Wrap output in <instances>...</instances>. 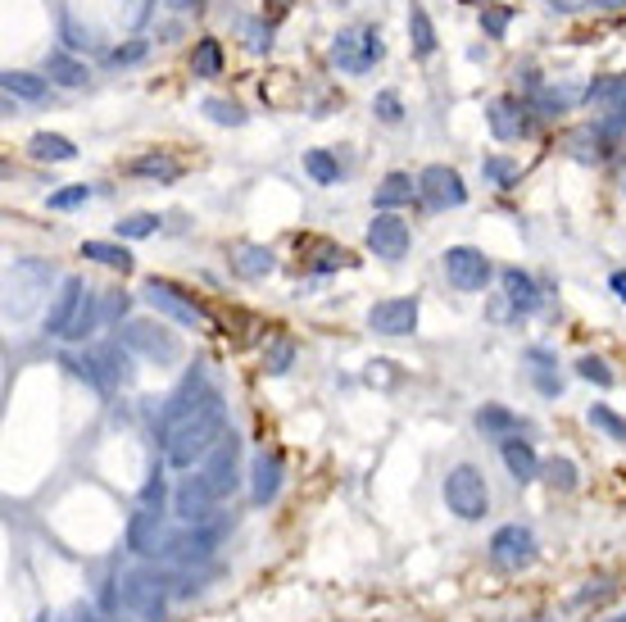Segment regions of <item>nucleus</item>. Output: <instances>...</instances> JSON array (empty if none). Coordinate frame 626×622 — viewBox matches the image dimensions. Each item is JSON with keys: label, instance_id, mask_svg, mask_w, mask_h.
Segmentation results:
<instances>
[{"label": "nucleus", "instance_id": "nucleus-47", "mask_svg": "<svg viewBox=\"0 0 626 622\" xmlns=\"http://www.w3.org/2000/svg\"><path fill=\"white\" fill-rule=\"evenodd\" d=\"M608 287H613V291H617V296H622V300H626V268H617V273H613V277H608Z\"/></svg>", "mask_w": 626, "mask_h": 622}, {"label": "nucleus", "instance_id": "nucleus-18", "mask_svg": "<svg viewBox=\"0 0 626 622\" xmlns=\"http://www.w3.org/2000/svg\"><path fill=\"white\" fill-rule=\"evenodd\" d=\"M277 268V259H273V250L268 246H259V241H241V246H232V273L236 277H268Z\"/></svg>", "mask_w": 626, "mask_h": 622}, {"label": "nucleus", "instance_id": "nucleus-15", "mask_svg": "<svg viewBox=\"0 0 626 622\" xmlns=\"http://www.w3.org/2000/svg\"><path fill=\"white\" fill-rule=\"evenodd\" d=\"M200 477H205V486L218 495V500L232 491V482H236V436H223V445L209 455V468Z\"/></svg>", "mask_w": 626, "mask_h": 622}, {"label": "nucleus", "instance_id": "nucleus-48", "mask_svg": "<svg viewBox=\"0 0 626 622\" xmlns=\"http://www.w3.org/2000/svg\"><path fill=\"white\" fill-rule=\"evenodd\" d=\"M549 5H554L558 14H572V10H581V5H586V0H549Z\"/></svg>", "mask_w": 626, "mask_h": 622}, {"label": "nucleus", "instance_id": "nucleus-12", "mask_svg": "<svg viewBox=\"0 0 626 622\" xmlns=\"http://www.w3.org/2000/svg\"><path fill=\"white\" fill-rule=\"evenodd\" d=\"M368 250L377 259H386V264H400L404 255H409V223H404L400 214H377L368 223Z\"/></svg>", "mask_w": 626, "mask_h": 622}, {"label": "nucleus", "instance_id": "nucleus-22", "mask_svg": "<svg viewBox=\"0 0 626 622\" xmlns=\"http://www.w3.org/2000/svg\"><path fill=\"white\" fill-rule=\"evenodd\" d=\"M128 173L132 178H155V182H177L182 178V164H177L168 150H146V155L128 159Z\"/></svg>", "mask_w": 626, "mask_h": 622}, {"label": "nucleus", "instance_id": "nucleus-10", "mask_svg": "<svg viewBox=\"0 0 626 622\" xmlns=\"http://www.w3.org/2000/svg\"><path fill=\"white\" fill-rule=\"evenodd\" d=\"M87 282L82 277H59V291H55V300H50V309H46V336H59V341H69V332H73V323H78V314H82V300H87Z\"/></svg>", "mask_w": 626, "mask_h": 622}, {"label": "nucleus", "instance_id": "nucleus-42", "mask_svg": "<svg viewBox=\"0 0 626 622\" xmlns=\"http://www.w3.org/2000/svg\"><path fill=\"white\" fill-rule=\"evenodd\" d=\"M91 200V187L87 182H73V187H64V191H55V196L46 200L50 209H59V214H64V209H78V205H87Z\"/></svg>", "mask_w": 626, "mask_h": 622}, {"label": "nucleus", "instance_id": "nucleus-3", "mask_svg": "<svg viewBox=\"0 0 626 622\" xmlns=\"http://www.w3.org/2000/svg\"><path fill=\"white\" fill-rule=\"evenodd\" d=\"M118 341H123L132 355L150 359V364H164V368L182 359V341H177L164 323H155V318H128V323L118 327Z\"/></svg>", "mask_w": 626, "mask_h": 622}, {"label": "nucleus", "instance_id": "nucleus-23", "mask_svg": "<svg viewBox=\"0 0 626 622\" xmlns=\"http://www.w3.org/2000/svg\"><path fill=\"white\" fill-rule=\"evenodd\" d=\"M159 509H150V504H141L137 514H132L128 523V545L137 554H159Z\"/></svg>", "mask_w": 626, "mask_h": 622}, {"label": "nucleus", "instance_id": "nucleus-6", "mask_svg": "<svg viewBox=\"0 0 626 622\" xmlns=\"http://www.w3.org/2000/svg\"><path fill=\"white\" fill-rule=\"evenodd\" d=\"M418 200H422V209H431V214L468 205L463 173H459V168H450V164H427L418 173Z\"/></svg>", "mask_w": 626, "mask_h": 622}, {"label": "nucleus", "instance_id": "nucleus-28", "mask_svg": "<svg viewBox=\"0 0 626 622\" xmlns=\"http://www.w3.org/2000/svg\"><path fill=\"white\" fill-rule=\"evenodd\" d=\"M300 250H309V268L313 273H336V268H354L359 259L350 255L345 246H332V241H300Z\"/></svg>", "mask_w": 626, "mask_h": 622}, {"label": "nucleus", "instance_id": "nucleus-34", "mask_svg": "<svg viewBox=\"0 0 626 622\" xmlns=\"http://www.w3.org/2000/svg\"><path fill=\"white\" fill-rule=\"evenodd\" d=\"M114 232H118V241H146V237H155L159 232V214H128V218H118L114 223Z\"/></svg>", "mask_w": 626, "mask_h": 622}, {"label": "nucleus", "instance_id": "nucleus-43", "mask_svg": "<svg viewBox=\"0 0 626 622\" xmlns=\"http://www.w3.org/2000/svg\"><path fill=\"white\" fill-rule=\"evenodd\" d=\"M577 373L586 377V382L604 386V391L613 386V373H608V364H604V359H595V355H581V359H577Z\"/></svg>", "mask_w": 626, "mask_h": 622}, {"label": "nucleus", "instance_id": "nucleus-51", "mask_svg": "<svg viewBox=\"0 0 626 622\" xmlns=\"http://www.w3.org/2000/svg\"><path fill=\"white\" fill-rule=\"evenodd\" d=\"M173 5H177V10H196L200 0H173Z\"/></svg>", "mask_w": 626, "mask_h": 622}, {"label": "nucleus", "instance_id": "nucleus-13", "mask_svg": "<svg viewBox=\"0 0 626 622\" xmlns=\"http://www.w3.org/2000/svg\"><path fill=\"white\" fill-rule=\"evenodd\" d=\"M486 123L499 141H522L531 137V105L518 96H499L486 105Z\"/></svg>", "mask_w": 626, "mask_h": 622}, {"label": "nucleus", "instance_id": "nucleus-36", "mask_svg": "<svg viewBox=\"0 0 626 622\" xmlns=\"http://www.w3.org/2000/svg\"><path fill=\"white\" fill-rule=\"evenodd\" d=\"M200 109H205V114L218 123V128H241V123H245V109L236 105V100H223V96H205V100H200Z\"/></svg>", "mask_w": 626, "mask_h": 622}, {"label": "nucleus", "instance_id": "nucleus-9", "mask_svg": "<svg viewBox=\"0 0 626 622\" xmlns=\"http://www.w3.org/2000/svg\"><path fill=\"white\" fill-rule=\"evenodd\" d=\"M490 563L504 568V573H522L536 563V536L522 523H504L495 536H490Z\"/></svg>", "mask_w": 626, "mask_h": 622}, {"label": "nucleus", "instance_id": "nucleus-35", "mask_svg": "<svg viewBox=\"0 0 626 622\" xmlns=\"http://www.w3.org/2000/svg\"><path fill=\"white\" fill-rule=\"evenodd\" d=\"M481 173H486V182H490V187L509 191L513 182H518V173H522V168L513 164L509 155H486V159H481Z\"/></svg>", "mask_w": 626, "mask_h": 622}, {"label": "nucleus", "instance_id": "nucleus-14", "mask_svg": "<svg viewBox=\"0 0 626 622\" xmlns=\"http://www.w3.org/2000/svg\"><path fill=\"white\" fill-rule=\"evenodd\" d=\"M499 459H504V468H509V477H513L518 486L536 482V477H540V464H545V459L536 455V445L522 441V436H509V441H499Z\"/></svg>", "mask_w": 626, "mask_h": 622}, {"label": "nucleus", "instance_id": "nucleus-31", "mask_svg": "<svg viewBox=\"0 0 626 622\" xmlns=\"http://www.w3.org/2000/svg\"><path fill=\"white\" fill-rule=\"evenodd\" d=\"M304 173H309L318 187H332V182H341V159H336L332 150H304Z\"/></svg>", "mask_w": 626, "mask_h": 622}, {"label": "nucleus", "instance_id": "nucleus-1", "mask_svg": "<svg viewBox=\"0 0 626 622\" xmlns=\"http://www.w3.org/2000/svg\"><path fill=\"white\" fill-rule=\"evenodd\" d=\"M223 427H227L223 395L205 377H191L164 409V427H159L164 459L173 468H191L196 459H209L223 445Z\"/></svg>", "mask_w": 626, "mask_h": 622}, {"label": "nucleus", "instance_id": "nucleus-26", "mask_svg": "<svg viewBox=\"0 0 626 622\" xmlns=\"http://www.w3.org/2000/svg\"><path fill=\"white\" fill-rule=\"evenodd\" d=\"M28 155L41 159V164H69V159H78V146L69 137H59V132H37L28 141Z\"/></svg>", "mask_w": 626, "mask_h": 622}, {"label": "nucleus", "instance_id": "nucleus-21", "mask_svg": "<svg viewBox=\"0 0 626 622\" xmlns=\"http://www.w3.org/2000/svg\"><path fill=\"white\" fill-rule=\"evenodd\" d=\"M0 87H5V96L28 100V105H41V100L50 96V78H37V73H28V69H5L0 73Z\"/></svg>", "mask_w": 626, "mask_h": 622}, {"label": "nucleus", "instance_id": "nucleus-45", "mask_svg": "<svg viewBox=\"0 0 626 622\" xmlns=\"http://www.w3.org/2000/svg\"><path fill=\"white\" fill-rule=\"evenodd\" d=\"M64 46H69V50H87V46H91V41L78 32V23H73V14H64Z\"/></svg>", "mask_w": 626, "mask_h": 622}, {"label": "nucleus", "instance_id": "nucleus-5", "mask_svg": "<svg viewBox=\"0 0 626 622\" xmlns=\"http://www.w3.org/2000/svg\"><path fill=\"white\" fill-rule=\"evenodd\" d=\"M141 296H146V305L155 309V314L173 318V323H182V327H205L209 323V309L200 305L196 296H186L177 282H168V277H150L146 287H141Z\"/></svg>", "mask_w": 626, "mask_h": 622}, {"label": "nucleus", "instance_id": "nucleus-2", "mask_svg": "<svg viewBox=\"0 0 626 622\" xmlns=\"http://www.w3.org/2000/svg\"><path fill=\"white\" fill-rule=\"evenodd\" d=\"M441 495H445V504H450V514L463 518V523H481V518L490 514L486 477H481L472 464H454L441 482Z\"/></svg>", "mask_w": 626, "mask_h": 622}, {"label": "nucleus", "instance_id": "nucleus-32", "mask_svg": "<svg viewBox=\"0 0 626 622\" xmlns=\"http://www.w3.org/2000/svg\"><path fill=\"white\" fill-rule=\"evenodd\" d=\"M191 69H196V78H218V73H223V41L200 37L196 55H191Z\"/></svg>", "mask_w": 626, "mask_h": 622}, {"label": "nucleus", "instance_id": "nucleus-20", "mask_svg": "<svg viewBox=\"0 0 626 622\" xmlns=\"http://www.w3.org/2000/svg\"><path fill=\"white\" fill-rule=\"evenodd\" d=\"M413 196H418V182H413L409 173H386L382 187L372 191V205H377V214H395V209L409 205Z\"/></svg>", "mask_w": 626, "mask_h": 622}, {"label": "nucleus", "instance_id": "nucleus-7", "mask_svg": "<svg viewBox=\"0 0 626 622\" xmlns=\"http://www.w3.org/2000/svg\"><path fill=\"white\" fill-rule=\"evenodd\" d=\"M50 287V268L41 264V259H14L10 264V282H5V291H10V318H28L32 305H37V291Z\"/></svg>", "mask_w": 626, "mask_h": 622}, {"label": "nucleus", "instance_id": "nucleus-30", "mask_svg": "<svg viewBox=\"0 0 626 622\" xmlns=\"http://www.w3.org/2000/svg\"><path fill=\"white\" fill-rule=\"evenodd\" d=\"M82 259H96V264L114 268V273H132V250L123 241H82Z\"/></svg>", "mask_w": 626, "mask_h": 622}, {"label": "nucleus", "instance_id": "nucleus-11", "mask_svg": "<svg viewBox=\"0 0 626 622\" xmlns=\"http://www.w3.org/2000/svg\"><path fill=\"white\" fill-rule=\"evenodd\" d=\"M418 296H391V300H377L368 309V327L377 336H413L418 332Z\"/></svg>", "mask_w": 626, "mask_h": 622}, {"label": "nucleus", "instance_id": "nucleus-16", "mask_svg": "<svg viewBox=\"0 0 626 622\" xmlns=\"http://www.w3.org/2000/svg\"><path fill=\"white\" fill-rule=\"evenodd\" d=\"M499 282H504V300H509L518 314H536L540 309V287H536V277L531 273H522V268H504Z\"/></svg>", "mask_w": 626, "mask_h": 622}, {"label": "nucleus", "instance_id": "nucleus-41", "mask_svg": "<svg viewBox=\"0 0 626 622\" xmlns=\"http://www.w3.org/2000/svg\"><path fill=\"white\" fill-rule=\"evenodd\" d=\"M509 19H513L509 5H486V10H481V28H486L490 41H499L504 32H509Z\"/></svg>", "mask_w": 626, "mask_h": 622}, {"label": "nucleus", "instance_id": "nucleus-27", "mask_svg": "<svg viewBox=\"0 0 626 622\" xmlns=\"http://www.w3.org/2000/svg\"><path fill=\"white\" fill-rule=\"evenodd\" d=\"M128 604L150 622L164 618V591H159V582H150V577H132L128 582Z\"/></svg>", "mask_w": 626, "mask_h": 622}, {"label": "nucleus", "instance_id": "nucleus-17", "mask_svg": "<svg viewBox=\"0 0 626 622\" xmlns=\"http://www.w3.org/2000/svg\"><path fill=\"white\" fill-rule=\"evenodd\" d=\"M472 423H477L481 432L490 436V441H509V436H522V432H527V418L513 414V409H504V405L477 409V418H472Z\"/></svg>", "mask_w": 626, "mask_h": 622}, {"label": "nucleus", "instance_id": "nucleus-25", "mask_svg": "<svg viewBox=\"0 0 626 622\" xmlns=\"http://www.w3.org/2000/svg\"><path fill=\"white\" fill-rule=\"evenodd\" d=\"M46 78H55L59 87H82V82H91V69L78 60V55H69V50H50Z\"/></svg>", "mask_w": 626, "mask_h": 622}, {"label": "nucleus", "instance_id": "nucleus-29", "mask_svg": "<svg viewBox=\"0 0 626 622\" xmlns=\"http://www.w3.org/2000/svg\"><path fill=\"white\" fill-rule=\"evenodd\" d=\"M409 46H413V55H418V60H431V55H436V46H441V41H436V28H431V14L422 10L418 0L409 5Z\"/></svg>", "mask_w": 626, "mask_h": 622}, {"label": "nucleus", "instance_id": "nucleus-24", "mask_svg": "<svg viewBox=\"0 0 626 622\" xmlns=\"http://www.w3.org/2000/svg\"><path fill=\"white\" fill-rule=\"evenodd\" d=\"M218 495L205 486V477H191V482L177 491V514L186 518V523H205L209 518V504H214Z\"/></svg>", "mask_w": 626, "mask_h": 622}, {"label": "nucleus", "instance_id": "nucleus-8", "mask_svg": "<svg viewBox=\"0 0 626 622\" xmlns=\"http://www.w3.org/2000/svg\"><path fill=\"white\" fill-rule=\"evenodd\" d=\"M441 268L445 277H450V287L454 291H486L490 287V277H495V268H490V259L481 255L477 246H450L441 255Z\"/></svg>", "mask_w": 626, "mask_h": 622}, {"label": "nucleus", "instance_id": "nucleus-39", "mask_svg": "<svg viewBox=\"0 0 626 622\" xmlns=\"http://www.w3.org/2000/svg\"><path fill=\"white\" fill-rule=\"evenodd\" d=\"M622 96H626V73H613V78L590 82V87H586V100H590V105H595V100H608V105H617Z\"/></svg>", "mask_w": 626, "mask_h": 622}, {"label": "nucleus", "instance_id": "nucleus-49", "mask_svg": "<svg viewBox=\"0 0 626 622\" xmlns=\"http://www.w3.org/2000/svg\"><path fill=\"white\" fill-rule=\"evenodd\" d=\"M613 114H617V123H608V128H622V123H626V96L613 105Z\"/></svg>", "mask_w": 626, "mask_h": 622}, {"label": "nucleus", "instance_id": "nucleus-19", "mask_svg": "<svg viewBox=\"0 0 626 622\" xmlns=\"http://www.w3.org/2000/svg\"><path fill=\"white\" fill-rule=\"evenodd\" d=\"M277 491H282V455H277V450H259L250 495H255V504H268V500H277Z\"/></svg>", "mask_w": 626, "mask_h": 622}, {"label": "nucleus", "instance_id": "nucleus-50", "mask_svg": "<svg viewBox=\"0 0 626 622\" xmlns=\"http://www.w3.org/2000/svg\"><path fill=\"white\" fill-rule=\"evenodd\" d=\"M586 5H599V10H622L626 0H586Z\"/></svg>", "mask_w": 626, "mask_h": 622}, {"label": "nucleus", "instance_id": "nucleus-33", "mask_svg": "<svg viewBox=\"0 0 626 622\" xmlns=\"http://www.w3.org/2000/svg\"><path fill=\"white\" fill-rule=\"evenodd\" d=\"M540 482L545 486H554V491H577V464H572V459H545V464H540Z\"/></svg>", "mask_w": 626, "mask_h": 622}, {"label": "nucleus", "instance_id": "nucleus-40", "mask_svg": "<svg viewBox=\"0 0 626 622\" xmlns=\"http://www.w3.org/2000/svg\"><path fill=\"white\" fill-rule=\"evenodd\" d=\"M372 114H377L382 123H400V119H404L400 91H377V96H372Z\"/></svg>", "mask_w": 626, "mask_h": 622}, {"label": "nucleus", "instance_id": "nucleus-44", "mask_svg": "<svg viewBox=\"0 0 626 622\" xmlns=\"http://www.w3.org/2000/svg\"><path fill=\"white\" fill-rule=\"evenodd\" d=\"M291 359H295V346H291V341H277V346L264 355V364H268V373H286Z\"/></svg>", "mask_w": 626, "mask_h": 622}, {"label": "nucleus", "instance_id": "nucleus-52", "mask_svg": "<svg viewBox=\"0 0 626 622\" xmlns=\"http://www.w3.org/2000/svg\"><path fill=\"white\" fill-rule=\"evenodd\" d=\"M87 622H100V618H87Z\"/></svg>", "mask_w": 626, "mask_h": 622}, {"label": "nucleus", "instance_id": "nucleus-38", "mask_svg": "<svg viewBox=\"0 0 626 622\" xmlns=\"http://www.w3.org/2000/svg\"><path fill=\"white\" fill-rule=\"evenodd\" d=\"M586 418H590V427H599V432H608L613 441H622V445H626V418H622V414H613L608 405H595Z\"/></svg>", "mask_w": 626, "mask_h": 622}, {"label": "nucleus", "instance_id": "nucleus-4", "mask_svg": "<svg viewBox=\"0 0 626 622\" xmlns=\"http://www.w3.org/2000/svg\"><path fill=\"white\" fill-rule=\"evenodd\" d=\"M386 55V46H382V32L377 28H345V32H336V41H332V64L341 73H368V69H377V60Z\"/></svg>", "mask_w": 626, "mask_h": 622}, {"label": "nucleus", "instance_id": "nucleus-46", "mask_svg": "<svg viewBox=\"0 0 626 622\" xmlns=\"http://www.w3.org/2000/svg\"><path fill=\"white\" fill-rule=\"evenodd\" d=\"M268 32H273L268 23H250V50H255V55H264V50L273 46V41H268Z\"/></svg>", "mask_w": 626, "mask_h": 622}, {"label": "nucleus", "instance_id": "nucleus-37", "mask_svg": "<svg viewBox=\"0 0 626 622\" xmlns=\"http://www.w3.org/2000/svg\"><path fill=\"white\" fill-rule=\"evenodd\" d=\"M146 55H150V41H146V37H132L128 46H114V50H109L105 64H109V69H128V64H141Z\"/></svg>", "mask_w": 626, "mask_h": 622}]
</instances>
